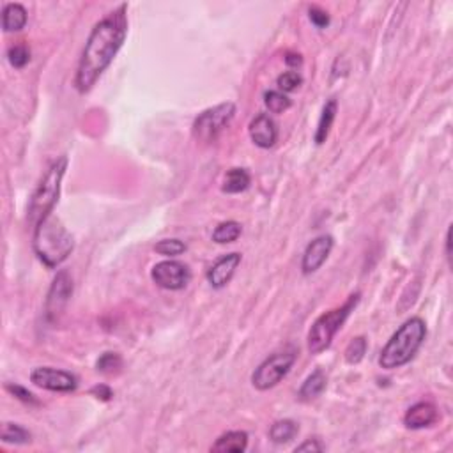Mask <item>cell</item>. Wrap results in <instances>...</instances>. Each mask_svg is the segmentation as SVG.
I'll use <instances>...</instances> for the list:
<instances>
[{
	"instance_id": "obj_22",
	"label": "cell",
	"mask_w": 453,
	"mask_h": 453,
	"mask_svg": "<svg viewBox=\"0 0 453 453\" xmlns=\"http://www.w3.org/2000/svg\"><path fill=\"white\" fill-rule=\"evenodd\" d=\"M0 439L6 445H27L32 441V434L27 428H23L22 425L16 423H4L2 425V434Z\"/></svg>"
},
{
	"instance_id": "obj_10",
	"label": "cell",
	"mask_w": 453,
	"mask_h": 453,
	"mask_svg": "<svg viewBox=\"0 0 453 453\" xmlns=\"http://www.w3.org/2000/svg\"><path fill=\"white\" fill-rule=\"evenodd\" d=\"M30 381L37 388L55 391V393H73L78 388V377L66 370L51 369V366H37L30 372Z\"/></svg>"
},
{
	"instance_id": "obj_28",
	"label": "cell",
	"mask_w": 453,
	"mask_h": 453,
	"mask_svg": "<svg viewBox=\"0 0 453 453\" xmlns=\"http://www.w3.org/2000/svg\"><path fill=\"white\" fill-rule=\"evenodd\" d=\"M303 84V77L298 71H286L276 78V85L280 92H293Z\"/></svg>"
},
{
	"instance_id": "obj_12",
	"label": "cell",
	"mask_w": 453,
	"mask_h": 453,
	"mask_svg": "<svg viewBox=\"0 0 453 453\" xmlns=\"http://www.w3.org/2000/svg\"><path fill=\"white\" fill-rule=\"evenodd\" d=\"M241 264V253L232 252L222 255L211 267L208 269V281L212 289H223L231 283V280L234 278L236 269Z\"/></svg>"
},
{
	"instance_id": "obj_5",
	"label": "cell",
	"mask_w": 453,
	"mask_h": 453,
	"mask_svg": "<svg viewBox=\"0 0 453 453\" xmlns=\"http://www.w3.org/2000/svg\"><path fill=\"white\" fill-rule=\"evenodd\" d=\"M359 298H362L359 293L351 294L342 307H336L333 308V310L326 312V314H322L321 317L312 324L307 336L308 352H310V355H321L326 349L331 347L333 338H335L336 333L342 329V326L345 324L349 315L358 307Z\"/></svg>"
},
{
	"instance_id": "obj_1",
	"label": "cell",
	"mask_w": 453,
	"mask_h": 453,
	"mask_svg": "<svg viewBox=\"0 0 453 453\" xmlns=\"http://www.w3.org/2000/svg\"><path fill=\"white\" fill-rule=\"evenodd\" d=\"M128 6L110 13L103 20H99L94 29L89 34V39L82 51L80 63H78L77 75H75V87L80 94L91 91L101 75L108 70L113 63L115 55L125 44L128 36V16H126Z\"/></svg>"
},
{
	"instance_id": "obj_2",
	"label": "cell",
	"mask_w": 453,
	"mask_h": 453,
	"mask_svg": "<svg viewBox=\"0 0 453 453\" xmlns=\"http://www.w3.org/2000/svg\"><path fill=\"white\" fill-rule=\"evenodd\" d=\"M32 248L37 259L48 267L60 266L75 250V238L53 212L34 226Z\"/></svg>"
},
{
	"instance_id": "obj_20",
	"label": "cell",
	"mask_w": 453,
	"mask_h": 453,
	"mask_svg": "<svg viewBox=\"0 0 453 453\" xmlns=\"http://www.w3.org/2000/svg\"><path fill=\"white\" fill-rule=\"evenodd\" d=\"M300 432V425L294 420H278L271 425L269 439L274 445H286L291 442Z\"/></svg>"
},
{
	"instance_id": "obj_26",
	"label": "cell",
	"mask_w": 453,
	"mask_h": 453,
	"mask_svg": "<svg viewBox=\"0 0 453 453\" xmlns=\"http://www.w3.org/2000/svg\"><path fill=\"white\" fill-rule=\"evenodd\" d=\"M154 250H156V253H160V255L163 257H179L183 255L184 252H186V245H184V241H181V239H161V241H158L156 245H154Z\"/></svg>"
},
{
	"instance_id": "obj_15",
	"label": "cell",
	"mask_w": 453,
	"mask_h": 453,
	"mask_svg": "<svg viewBox=\"0 0 453 453\" xmlns=\"http://www.w3.org/2000/svg\"><path fill=\"white\" fill-rule=\"evenodd\" d=\"M248 448V434L243 430H231L219 435L211 452L216 453H241Z\"/></svg>"
},
{
	"instance_id": "obj_16",
	"label": "cell",
	"mask_w": 453,
	"mask_h": 453,
	"mask_svg": "<svg viewBox=\"0 0 453 453\" xmlns=\"http://www.w3.org/2000/svg\"><path fill=\"white\" fill-rule=\"evenodd\" d=\"M326 384H328V377H326V374L321 369H317L301 384L300 391H298V399L301 402H312V400L319 399L322 391L326 390Z\"/></svg>"
},
{
	"instance_id": "obj_34",
	"label": "cell",
	"mask_w": 453,
	"mask_h": 453,
	"mask_svg": "<svg viewBox=\"0 0 453 453\" xmlns=\"http://www.w3.org/2000/svg\"><path fill=\"white\" fill-rule=\"evenodd\" d=\"M449 246H452V231L448 229V232H446V257H452V250H449Z\"/></svg>"
},
{
	"instance_id": "obj_27",
	"label": "cell",
	"mask_w": 453,
	"mask_h": 453,
	"mask_svg": "<svg viewBox=\"0 0 453 453\" xmlns=\"http://www.w3.org/2000/svg\"><path fill=\"white\" fill-rule=\"evenodd\" d=\"M8 59L9 64L16 70H22L27 64L30 63V50L27 44H15L8 50Z\"/></svg>"
},
{
	"instance_id": "obj_14",
	"label": "cell",
	"mask_w": 453,
	"mask_h": 453,
	"mask_svg": "<svg viewBox=\"0 0 453 453\" xmlns=\"http://www.w3.org/2000/svg\"><path fill=\"white\" fill-rule=\"evenodd\" d=\"M438 421V407L432 402H418L404 414V425L411 430L432 427Z\"/></svg>"
},
{
	"instance_id": "obj_29",
	"label": "cell",
	"mask_w": 453,
	"mask_h": 453,
	"mask_svg": "<svg viewBox=\"0 0 453 453\" xmlns=\"http://www.w3.org/2000/svg\"><path fill=\"white\" fill-rule=\"evenodd\" d=\"M6 390L9 391V393L13 395V397H16V399L20 400V402L27 404V406H39V400L36 399V395L30 393L27 388L20 386V384H11L8 383L6 384Z\"/></svg>"
},
{
	"instance_id": "obj_17",
	"label": "cell",
	"mask_w": 453,
	"mask_h": 453,
	"mask_svg": "<svg viewBox=\"0 0 453 453\" xmlns=\"http://www.w3.org/2000/svg\"><path fill=\"white\" fill-rule=\"evenodd\" d=\"M250 174L246 168H231L229 172L225 174V179H223L222 191L229 195L243 193L250 188Z\"/></svg>"
},
{
	"instance_id": "obj_8",
	"label": "cell",
	"mask_w": 453,
	"mask_h": 453,
	"mask_svg": "<svg viewBox=\"0 0 453 453\" xmlns=\"http://www.w3.org/2000/svg\"><path fill=\"white\" fill-rule=\"evenodd\" d=\"M151 278L165 291H181L191 281L190 267L179 260H161L151 271Z\"/></svg>"
},
{
	"instance_id": "obj_24",
	"label": "cell",
	"mask_w": 453,
	"mask_h": 453,
	"mask_svg": "<svg viewBox=\"0 0 453 453\" xmlns=\"http://www.w3.org/2000/svg\"><path fill=\"white\" fill-rule=\"evenodd\" d=\"M122 369V358L119 352H103L101 356L96 362V370L105 376H113V374H119Z\"/></svg>"
},
{
	"instance_id": "obj_18",
	"label": "cell",
	"mask_w": 453,
	"mask_h": 453,
	"mask_svg": "<svg viewBox=\"0 0 453 453\" xmlns=\"http://www.w3.org/2000/svg\"><path fill=\"white\" fill-rule=\"evenodd\" d=\"M336 110H338L336 99H329L324 105V108H322L321 117H319L317 122V129H315V143H317V146H322V143L328 140V135L329 132H331V126L336 117Z\"/></svg>"
},
{
	"instance_id": "obj_11",
	"label": "cell",
	"mask_w": 453,
	"mask_h": 453,
	"mask_svg": "<svg viewBox=\"0 0 453 453\" xmlns=\"http://www.w3.org/2000/svg\"><path fill=\"white\" fill-rule=\"evenodd\" d=\"M333 245H335V241L328 234L319 236L314 241L308 243V246L303 252V259H301V271H303V274L308 276V274L321 269V266L328 260L329 253H331Z\"/></svg>"
},
{
	"instance_id": "obj_9",
	"label": "cell",
	"mask_w": 453,
	"mask_h": 453,
	"mask_svg": "<svg viewBox=\"0 0 453 453\" xmlns=\"http://www.w3.org/2000/svg\"><path fill=\"white\" fill-rule=\"evenodd\" d=\"M71 296H73V278H71L70 271L60 269L57 276L53 278V281H51V287L46 296V305H44L48 321L53 322L59 319L66 305L70 303Z\"/></svg>"
},
{
	"instance_id": "obj_33",
	"label": "cell",
	"mask_w": 453,
	"mask_h": 453,
	"mask_svg": "<svg viewBox=\"0 0 453 453\" xmlns=\"http://www.w3.org/2000/svg\"><path fill=\"white\" fill-rule=\"evenodd\" d=\"M286 64L291 68H301L303 66V57L300 53H294V51H289L286 55Z\"/></svg>"
},
{
	"instance_id": "obj_7",
	"label": "cell",
	"mask_w": 453,
	"mask_h": 453,
	"mask_svg": "<svg viewBox=\"0 0 453 453\" xmlns=\"http://www.w3.org/2000/svg\"><path fill=\"white\" fill-rule=\"evenodd\" d=\"M236 115V105L232 101L219 103L212 108L198 113L193 121V136L200 143H211L218 140V136L229 128Z\"/></svg>"
},
{
	"instance_id": "obj_31",
	"label": "cell",
	"mask_w": 453,
	"mask_h": 453,
	"mask_svg": "<svg viewBox=\"0 0 453 453\" xmlns=\"http://www.w3.org/2000/svg\"><path fill=\"white\" fill-rule=\"evenodd\" d=\"M89 393H91L94 399L101 400V402H108V400H112L113 397V390L108 386V384H96L94 388H91Z\"/></svg>"
},
{
	"instance_id": "obj_25",
	"label": "cell",
	"mask_w": 453,
	"mask_h": 453,
	"mask_svg": "<svg viewBox=\"0 0 453 453\" xmlns=\"http://www.w3.org/2000/svg\"><path fill=\"white\" fill-rule=\"evenodd\" d=\"M264 105L271 113H283L293 106V101L280 91L264 92Z\"/></svg>"
},
{
	"instance_id": "obj_21",
	"label": "cell",
	"mask_w": 453,
	"mask_h": 453,
	"mask_svg": "<svg viewBox=\"0 0 453 453\" xmlns=\"http://www.w3.org/2000/svg\"><path fill=\"white\" fill-rule=\"evenodd\" d=\"M241 232V223L234 222V219H226V222H222L216 225V229L212 231V241L216 245H229V243L238 241Z\"/></svg>"
},
{
	"instance_id": "obj_4",
	"label": "cell",
	"mask_w": 453,
	"mask_h": 453,
	"mask_svg": "<svg viewBox=\"0 0 453 453\" xmlns=\"http://www.w3.org/2000/svg\"><path fill=\"white\" fill-rule=\"evenodd\" d=\"M68 170V158L60 156L46 168L41 181L34 190L29 204V223L36 226L41 219L50 216L60 197L63 179Z\"/></svg>"
},
{
	"instance_id": "obj_23",
	"label": "cell",
	"mask_w": 453,
	"mask_h": 453,
	"mask_svg": "<svg viewBox=\"0 0 453 453\" xmlns=\"http://www.w3.org/2000/svg\"><path fill=\"white\" fill-rule=\"evenodd\" d=\"M366 349H369V342H366L365 336H355L347 344L344 352V358L349 365H358V363L363 362L366 355Z\"/></svg>"
},
{
	"instance_id": "obj_3",
	"label": "cell",
	"mask_w": 453,
	"mask_h": 453,
	"mask_svg": "<svg viewBox=\"0 0 453 453\" xmlns=\"http://www.w3.org/2000/svg\"><path fill=\"white\" fill-rule=\"evenodd\" d=\"M427 338V324L421 317H411L393 333L379 355V366L395 370L407 365Z\"/></svg>"
},
{
	"instance_id": "obj_30",
	"label": "cell",
	"mask_w": 453,
	"mask_h": 453,
	"mask_svg": "<svg viewBox=\"0 0 453 453\" xmlns=\"http://www.w3.org/2000/svg\"><path fill=\"white\" fill-rule=\"evenodd\" d=\"M308 18H310V22L314 23L317 29H326V27L329 25V22H331L328 13L319 8V6H312V8L308 9Z\"/></svg>"
},
{
	"instance_id": "obj_19",
	"label": "cell",
	"mask_w": 453,
	"mask_h": 453,
	"mask_svg": "<svg viewBox=\"0 0 453 453\" xmlns=\"http://www.w3.org/2000/svg\"><path fill=\"white\" fill-rule=\"evenodd\" d=\"M27 25V9L22 4H6L2 11L4 32H20Z\"/></svg>"
},
{
	"instance_id": "obj_6",
	"label": "cell",
	"mask_w": 453,
	"mask_h": 453,
	"mask_svg": "<svg viewBox=\"0 0 453 453\" xmlns=\"http://www.w3.org/2000/svg\"><path fill=\"white\" fill-rule=\"evenodd\" d=\"M298 359V349L289 345V347L281 349V351L273 352L267 356L262 363L252 374V384L259 391H267L286 379L287 374L294 366Z\"/></svg>"
},
{
	"instance_id": "obj_32",
	"label": "cell",
	"mask_w": 453,
	"mask_h": 453,
	"mask_svg": "<svg viewBox=\"0 0 453 453\" xmlns=\"http://www.w3.org/2000/svg\"><path fill=\"white\" fill-rule=\"evenodd\" d=\"M322 449H324V446L317 439H307L300 446H296V452H322Z\"/></svg>"
},
{
	"instance_id": "obj_13",
	"label": "cell",
	"mask_w": 453,
	"mask_h": 453,
	"mask_svg": "<svg viewBox=\"0 0 453 453\" xmlns=\"http://www.w3.org/2000/svg\"><path fill=\"white\" fill-rule=\"evenodd\" d=\"M248 133L252 142L260 149H271L278 140V126L267 113H259L257 117L252 119Z\"/></svg>"
}]
</instances>
